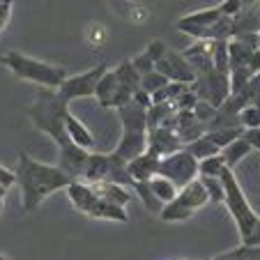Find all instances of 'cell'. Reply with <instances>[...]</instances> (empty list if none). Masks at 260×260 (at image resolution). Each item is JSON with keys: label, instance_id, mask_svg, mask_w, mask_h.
Returning <instances> with one entry per match:
<instances>
[{"label": "cell", "instance_id": "cell-27", "mask_svg": "<svg viewBox=\"0 0 260 260\" xmlns=\"http://www.w3.org/2000/svg\"><path fill=\"white\" fill-rule=\"evenodd\" d=\"M203 187L207 191V198H210L212 205H219L223 203V184H221V177H201Z\"/></svg>", "mask_w": 260, "mask_h": 260}, {"label": "cell", "instance_id": "cell-23", "mask_svg": "<svg viewBox=\"0 0 260 260\" xmlns=\"http://www.w3.org/2000/svg\"><path fill=\"white\" fill-rule=\"evenodd\" d=\"M207 138H210L212 143H214L219 150H223V147L228 145V143L237 141V138L242 136V127H221V129H210V132L205 134Z\"/></svg>", "mask_w": 260, "mask_h": 260}, {"label": "cell", "instance_id": "cell-41", "mask_svg": "<svg viewBox=\"0 0 260 260\" xmlns=\"http://www.w3.org/2000/svg\"><path fill=\"white\" fill-rule=\"evenodd\" d=\"M5 196H7V189L0 187V201H5Z\"/></svg>", "mask_w": 260, "mask_h": 260}, {"label": "cell", "instance_id": "cell-26", "mask_svg": "<svg viewBox=\"0 0 260 260\" xmlns=\"http://www.w3.org/2000/svg\"><path fill=\"white\" fill-rule=\"evenodd\" d=\"M166 83H171V81H168L166 76H161L159 72H154V69L141 76V90H143V92H147L150 97H152V94L157 92V90H161Z\"/></svg>", "mask_w": 260, "mask_h": 260}, {"label": "cell", "instance_id": "cell-6", "mask_svg": "<svg viewBox=\"0 0 260 260\" xmlns=\"http://www.w3.org/2000/svg\"><path fill=\"white\" fill-rule=\"evenodd\" d=\"M157 175L171 180L173 184L177 187V191H180V189L187 187L191 180H196V175H198V161L187 152V150H184V147H182L180 152H173V154H168V157L159 159Z\"/></svg>", "mask_w": 260, "mask_h": 260}, {"label": "cell", "instance_id": "cell-2", "mask_svg": "<svg viewBox=\"0 0 260 260\" xmlns=\"http://www.w3.org/2000/svg\"><path fill=\"white\" fill-rule=\"evenodd\" d=\"M67 113H69V104L62 102L58 97V92L49 88H42L37 92L35 104L28 108V115L32 120V124L40 132H44L46 136H51V141L58 145V150H67V147L74 145L67 136V129H64Z\"/></svg>", "mask_w": 260, "mask_h": 260}, {"label": "cell", "instance_id": "cell-7", "mask_svg": "<svg viewBox=\"0 0 260 260\" xmlns=\"http://www.w3.org/2000/svg\"><path fill=\"white\" fill-rule=\"evenodd\" d=\"M108 72V64L106 62H99L97 67L88 69V72L79 74V76H67L62 81L55 92L62 102H74V99H85V97H94V90H97V83L102 79L104 74Z\"/></svg>", "mask_w": 260, "mask_h": 260}, {"label": "cell", "instance_id": "cell-19", "mask_svg": "<svg viewBox=\"0 0 260 260\" xmlns=\"http://www.w3.org/2000/svg\"><path fill=\"white\" fill-rule=\"evenodd\" d=\"M251 152H253V150H251V145L240 136L237 141L228 143V145L221 150V157H223V164H226V168H231V171H233V168H235L244 157H249Z\"/></svg>", "mask_w": 260, "mask_h": 260}, {"label": "cell", "instance_id": "cell-15", "mask_svg": "<svg viewBox=\"0 0 260 260\" xmlns=\"http://www.w3.org/2000/svg\"><path fill=\"white\" fill-rule=\"evenodd\" d=\"M64 129H67L69 141H72L76 147H81V150H88V152L94 147L92 132H90V129L85 127V124L81 122V120L76 118L74 113H67V118H64Z\"/></svg>", "mask_w": 260, "mask_h": 260}, {"label": "cell", "instance_id": "cell-33", "mask_svg": "<svg viewBox=\"0 0 260 260\" xmlns=\"http://www.w3.org/2000/svg\"><path fill=\"white\" fill-rule=\"evenodd\" d=\"M219 10H221V16H228V19H233V16L237 14V12L242 10V3L240 0H223L219 5Z\"/></svg>", "mask_w": 260, "mask_h": 260}, {"label": "cell", "instance_id": "cell-20", "mask_svg": "<svg viewBox=\"0 0 260 260\" xmlns=\"http://www.w3.org/2000/svg\"><path fill=\"white\" fill-rule=\"evenodd\" d=\"M184 150H187L189 154H191L196 161H203V159H207V157H214V154H219L221 150L214 145V143L210 141V138L203 134V136H198L196 141H191V143H187L184 145Z\"/></svg>", "mask_w": 260, "mask_h": 260}, {"label": "cell", "instance_id": "cell-16", "mask_svg": "<svg viewBox=\"0 0 260 260\" xmlns=\"http://www.w3.org/2000/svg\"><path fill=\"white\" fill-rule=\"evenodd\" d=\"M108 168H111V154L104 152H90L88 164H85L83 171V182H104L108 175Z\"/></svg>", "mask_w": 260, "mask_h": 260}, {"label": "cell", "instance_id": "cell-34", "mask_svg": "<svg viewBox=\"0 0 260 260\" xmlns=\"http://www.w3.org/2000/svg\"><path fill=\"white\" fill-rule=\"evenodd\" d=\"M242 138H244V141L251 145V150H258V152H260V127L244 129V132H242Z\"/></svg>", "mask_w": 260, "mask_h": 260}, {"label": "cell", "instance_id": "cell-31", "mask_svg": "<svg viewBox=\"0 0 260 260\" xmlns=\"http://www.w3.org/2000/svg\"><path fill=\"white\" fill-rule=\"evenodd\" d=\"M145 55H147V58H150V60H152L154 64H157L159 60H161L164 55H166V46H164V42L154 40L152 44H150V46H147V49H145Z\"/></svg>", "mask_w": 260, "mask_h": 260}, {"label": "cell", "instance_id": "cell-36", "mask_svg": "<svg viewBox=\"0 0 260 260\" xmlns=\"http://www.w3.org/2000/svg\"><path fill=\"white\" fill-rule=\"evenodd\" d=\"M12 184H16V175H14V171H10V168H5V166H0V187L10 189Z\"/></svg>", "mask_w": 260, "mask_h": 260}, {"label": "cell", "instance_id": "cell-30", "mask_svg": "<svg viewBox=\"0 0 260 260\" xmlns=\"http://www.w3.org/2000/svg\"><path fill=\"white\" fill-rule=\"evenodd\" d=\"M231 255L235 260H260V246L258 244H240L231 249Z\"/></svg>", "mask_w": 260, "mask_h": 260}, {"label": "cell", "instance_id": "cell-42", "mask_svg": "<svg viewBox=\"0 0 260 260\" xmlns=\"http://www.w3.org/2000/svg\"><path fill=\"white\" fill-rule=\"evenodd\" d=\"M0 214H3V201H0Z\"/></svg>", "mask_w": 260, "mask_h": 260}, {"label": "cell", "instance_id": "cell-5", "mask_svg": "<svg viewBox=\"0 0 260 260\" xmlns=\"http://www.w3.org/2000/svg\"><path fill=\"white\" fill-rule=\"evenodd\" d=\"M207 203H210L207 191H205V187H203L201 177H196V180L189 182L187 187H182L171 203H166V205L161 207L159 216H161L164 221H187L193 212L205 207Z\"/></svg>", "mask_w": 260, "mask_h": 260}, {"label": "cell", "instance_id": "cell-24", "mask_svg": "<svg viewBox=\"0 0 260 260\" xmlns=\"http://www.w3.org/2000/svg\"><path fill=\"white\" fill-rule=\"evenodd\" d=\"M226 171V164H223V157L214 154V157H207L203 161H198V175L201 177H221V173Z\"/></svg>", "mask_w": 260, "mask_h": 260}, {"label": "cell", "instance_id": "cell-1", "mask_svg": "<svg viewBox=\"0 0 260 260\" xmlns=\"http://www.w3.org/2000/svg\"><path fill=\"white\" fill-rule=\"evenodd\" d=\"M14 175L21 187V201H23L25 212L37 210V205L46 196L55 193L58 189H64L72 182V177L64 175L58 166H49V164L37 161L28 152H19Z\"/></svg>", "mask_w": 260, "mask_h": 260}, {"label": "cell", "instance_id": "cell-4", "mask_svg": "<svg viewBox=\"0 0 260 260\" xmlns=\"http://www.w3.org/2000/svg\"><path fill=\"white\" fill-rule=\"evenodd\" d=\"M221 184H223V205L228 207L231 216L235 219L237 231H240V240H246L249 233L253 231V226L258 223L260 216L255 214L253 207L246 201L240 182H237V177H235V171L226 168V171L221 173Z\"/></svg>", "mask_w": 260, "mask_h": 260}, {"label": "cell", "instance_id": "cell-37", "mask_svg": "<svg viewBox=\"0 0 260 260\" xmlns=\"http://www.w3.org/2000/svg\"><path fill=\"white\" fill-rule=\"evenodd\" d=\"M132 99L138 104V106H143V108H145V111H147V108H150V106H152V97H150V94H147V92H143L141 88H138L136 92H134V97H132Z\"/></svg>", "mask_w": 260, "mask_h": 260}, {"label": "cell", "instance_id": "cell-9", "mask_svg": "<svg viewBox=\"0 0 260 260\" xmlns=\"http://www.w3.org/2000/svg\"><path fill=\"white\" fill-rule=\"evenodd\" d=\"M154 72L166 76L171 83L191 85L193 81H196V72H193V67L189 64V60L182 53H171V51H166V55L154 64Z\"/></svg>", "mask_w": 260, "mask_h": 260}, {"label": "cell", "instance_id": "cell-8", "mask_svg": "<svg viewBox=\"0 0 260 260\" xmlns=\"http://www.w3.org/2000/svg\"><path fill=\"white\" fill-rule=\"evenodd\" d=\"M94 97H97V102L102 104L104 108H120L127 102H132L134 90H129L127 85L120 83L118 74H115L113 69H108L102 79H99Z\"/></svg>", "mask_w": 260, "mask_h": 260}, {"label": "cell", "instance_id": "cell-40", "mask_svg": "<svg viewBox=\"0 0 260 260\" xmlns=\"http://www.w3.org/2000/svg\"><path fill=\"white\" fill-rule=\"evenodd\" d=\"M242 3V7H255V5H260V0H240Z\"/></svg>", "mask_w": 260, "mask_h": 260}, {"label": "cell", "instance_id": "cell-14", "mask_svg": "<svg viewBox=\"0 0 260 260\" xmlns=\"http://www.w3.org/2000/svg\"><path fill=\"white\" fill-rule=\"evenodd\" d=\"M159 159L161 157H157V154H152V152H143L141 157L132 159V161L127 164V171H129V175H132V180L134 182H150L157 175Z\"/></svg>", "mask_w": 260, "mask_h": 260}, {"label": "cell", "instance_id": "cell-28", "mask_svg": "<svg viewBox=\"0 0 260 260\" xmlns=\"http://www.w3.org/2000/svg\"><path fill=\"white\" fill-rule=\"evenodd\" d=\"M240 124L244 129H255L260 127V108L253 106V104H249V106H244L240 111Z\"/></svg>", "mask_w": 260, "mask_h": 260}, {"label": "cell", "instance_id": "cell-17", "mask_svg": "<svg viewBox=\"0 0 260 260\" xmlns=\"http://www.w3.org/2000/svg\"><path fill=\"white\" fill-rule=\"evenodd\" d=\"M88 184L94 189V193H97L99 198H104V201H108V203H115V205H120V207H124L132 201L127 189L120 187V184H113V182H88Z\"/></svg>", "mask_w": 260, "mask_h": 260}, {"label": "cell", "instance_id": "cell-3", "mask_svg": "<svg viewBox=\"0 0 260 260\" xmlns=\"http://www.w3.org/2000/svg\"><path fill=\"white\" fill-rule=\"evenodd\" d=\"M0 62L5 64L16 79L30 81V83H37L49 90H58L60 85H62V81L67 79V72H64L62 67H55V64L28 58V55L16 53V51H10L7 55H3Z\"/></svg>", "mask_w": 260, "mask_h": 260}, {"label": "cell", "instance_id": "cell-38", "mask_svg": "<svg viewBox=\"0 0 260 260\" xmlns=\"http://www.w3.org/2000/svg\"><path fill=\"white\" fill-rule=\"evenodd\" d=\"M242 244H258L260 246V219H258V223L253 226V231L249 233V237L242 240Z\"/></svg>", "mask_w": 260, "mask_h": 260}, {"label": "cell", "instance_id": "cell-18", "mask_svg": "<svg viewBox=\"0 0 260 260\" xmlns=\"http://www.w3.org/2000/svg\"><path fill=\"white\" fill-rule=\"evenodd\" d=\"M92 219H104V221H118V223H129V214L124 207L115 205V203H108L104 198H99L94 210L90 212Z\"/></svg>", "mask_w": 260, "mask_h": 260}, {"label": "cell", "instance_id": "cell-11", "mask_svg": "<svg viewBox=\"0 0 260 260\" xmlns=\"http://www.w3.org/2000/svg\"><path fill=\"white\" fill-rule=\"evenodd\" d=\"M64 191H67V198L72 201V205L79 212L88 214V216H90V212L94 210V205H97V201H99V196L94 193V189L83 180H72L67 187H64Z\"/></svg>", "mask_w": 260, "mask_h": 260}, {"label": "cell", "instance_id": "cell-32", "mask_svg": "<svg viewBox=\"0 0 260 260\" xmlns=\"http://www.w3.org/2000/svg\"><path fill=\"white\" fill-rule=\"evenodd\" d=\"M132 64H134V69H136V72L141 74V76H143V74H147V72H152V69H154V62L145 55V51H143V53L138 55V58H134V60H132Z\"/></svg>", "mask_w": 260, "mask_h": 260}, {"label": "cell", "instance_id": "cell-39", "mask_svg": "<svg viewBox=\"0 0 260 260\" xmlns=\"http://www.w3.org/2000/svg\"><path fill=\"white\" fill-rule=\"evenodd\" d=\"M210 260H235L231 255V251H226V253H219V255H214V258H210Z\"/></svg>", "mask_w": 260, "mask_h": 260}, {"label": "cell", "instance_id": "cell-25", "mask_svg": "<svg viewBox=\"0 0 260 260\" xmlns=\"http://www.w3.org/2000/svg\"><path fill=\"white\" fill-rule=\"evenodd\" d=\"M134 191H136V196L141 198L143 205H145L150 212H154V214H159V212H161L164 205L157 201V198H154V193H152V189H150V184H147V182H136V184H134Z\"/></svg>", "mask_w": 260, "mask_h": 260}, {"label": "cell", "instance_id": "cell-21", "mask_svg": "<svg viewBox=\"0 0 260 260\" xmlns=\"http://www.w3.org/2000/svg\"><path fill=\"white\" fill-rule=\"evenodd\" d=\"M150 184V189H152V193H154V198H157L161 205H166V203H171L173 198L177 196V187L173 184L171 180H166V177H161V175H154L152 180L147 182Z\"/></svg>", "mask_w": 260, "mask_h": 260}, {"label": "cell", "instance_id": "cell-10", "mask_svg": "<svg viewBox=\"0 0 260 260\" xmlns=\"http://www.w3.org/2000/svg\"><path fill=\"white\" fill-rule=\"evenodd\" d=\"M184 143L180 141L173 129L168 127H157V129H147V152L157 154V157H168L173 152H180Z\"/></svg>", "mask_w": 260, "mask_h": 260}, {"label": "cell", "instance_id": "cell-13", "mask_svg": "<svg viewBox=\"0 0 260 260\" xmlns=\"http://www.w3.org/2000/svg\"><path fill=\"white\" fill-rule=\"evenodd\" d=\"M118 115L124 132H147V111L134 99L118 108Z\"/></svg>", "mask_w": 260, "mask_h": 260}, {"label": "cell", "instance_id": "cell-22", "mask_svg": "<svg viewBox=\"0 0 260 260\" xmlns=\"http://www.w3.org/2000/svg\"><path fill=\"white\" fill-rule=\"evenodd\" d=\"M219 19H221V10H219V7H207V10H198V12H191V14H187V16H182L180 23L207 28V25H212L214 21H219Z\"/></svg>", "mask_w": 260, "mask_h": 260}, {"label": "cell", "instance_id": "cell-29", "mask_svg": "<svg viewBox=\"0 0 260 260\" xmlns=\"http://www.w3.org/2000/svg\"><path fill=\"white\" fill-rule=\"evenodd\" d=\"M216 111H219V108H216V106H212V104H207V102H203V99H198L191 113L196 115V120H198V122H203V124H210L212 120H214Z\"/></svg>", "mask_w": 260, "mask_h": 260}, {"label": "cell", "instance_id": "cell-35", "mask_svg": "<svg viewBox=\"0 0 260 260\" xmlns=\"http://www.w3.org/2000/svg\"><path fill=\"white\" fill-rule=\"evenodd\" d=\"M10 16H12V0H0V32L5 30Z\"/></svg>", "mask_w": 260, "mask_h": 260}, {"label": "cell", "instance_id": "cell-12", "mask_svg": "<svg viewBox=\"0 0 260 260\" xmlns=\"http://www.w3.org/2000/svg\"><path fill=\"white\" fill-rule=\"evenodd\" d=\"M143 152H147V132H122V138L113 150L115 157H120L127 164L141 157Z\"/></svg>", "mask_w": 260, "mask_h": 260}]
</instances>
